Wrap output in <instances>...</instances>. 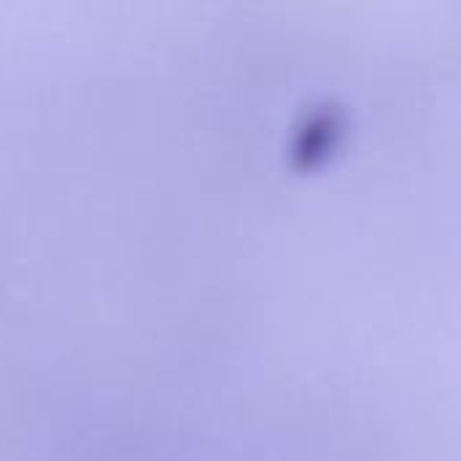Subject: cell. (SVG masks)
<instances>
[{
    "mask_svg": "<svg viewBox=\"0 0 461 461\" xmlns=\"http://www.w3.org/2000/svg\"><path fill=\"white\" fill-rule=\"evenodd\" d=\"M108 24H111V5H108ZM111 105H113V84H111ZM113 159H116V140H113ZM116 213H119V197H116Z\"/></svg>",
    "mask_w": 461,
    "mask_h": 461,
    "instance_id": "obj_1",
    "label": "cell"
}]
</instances>
